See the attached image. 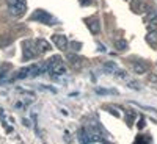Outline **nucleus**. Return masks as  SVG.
<instances>
[{
    "instance_id": "obj_18",
    "label": "nucleus",
    "mask_w": 157,
    "mask_h": 144,
    "mask_svg": "<svg viewBox=\"0 0 157 144\" xmlns=\"http://www.w3.org/2000/svg\"><path fill=\"white\" fill-rule=\"evenodd\" d=\"M115 74H116L118 77H121V78H126V75H127V72H126V71H121V69H118Z\"/></svg>"
},
{
    "instance_id": "obj_5",
    "label": "nucleus",
    "mask_w": 157,
    "mask_h": 144,
    "mask_svg": "<svg viewBox=\"0 0 157 144\" xmlns=\"http://www.w3.org/2000/svg\"><path fill=\"white\" fill-rule=\"evenodd\" d=\"M86 132H88V136H90V141L91 142H104V135L101 132V128L98 125H88L86 127Z\"/></svg>"
},
{
    "instance_id": "obj_1",
    "label": "nucleus",
    "mask_w": 157,
    "mask_h": 144,
    "mask_svg": "<svg viewBox=\"0 0 157 144\" xmlns=\"http://www.w3.org/2000/svg\"><path fill=\"white\" fill-rule=\"evenodd\" d=\"M46 66H47V72H50L52 75H63L66 72V66L61 60V57L54 55L49 61H46Z\"/></svg>"
},
{
    "instance_id": "obj_2",
    "label": "nucleus",
    "mask_w": 157,
    "mask_h": 144,
    "mask_svg": "<svg viewBox=\"0 0 157 144\" xmlns=\"http://www.w3.org/2000/svg\"><path fill=\"white\" fill-rule=\"evenodd\" d=\"M6 5H8V9L13 16H22L25 11H27V2L25 0H6Z\"/></svg>"
},
{
    "instance_id": "obj_3",
    "label": "nucleus",
    "mask_w": 157,
    "mask_h": 144,
    "mask_svg": "<svg viewBox=\"0 0 157 144\" xmlns=\"http://www.w3.org/2000/svg\"><path fill=\"white\" fill-rule=\"evenodd\" d=\"M32 20H39L41 24H46V25H54V24H57V19L52 16L50 13L43 11V9L35 11L33 16H32Z\"/></svg>"
},
{
    "instance_id": "obj_20",
    "label": "nucleus",
    "mask_w": 157,
    "mask_h": 144,
    "mask_svg": "<svg viewBox=\"0 0 157 144\" xmlns=\"http://www.w3.org/2000/svg\"><path fill=\"white\" fill-rule=\"evenodd\" d=\"M130 86H132V89H140V85L138 83H134V82L130 83Z\"/></svg>"
},
{
    "instance_id": "obj_16",
    "label": "nucleus",
    "mask_w": 157,
    "mask_h": 144,
    "mask_svg": "<svg viewBox=\"0 0 157 144\" xmlns=\"http://www.w3.org/2000/svg\"><path fill=\"white\" fill-rule=\"evenodd\" d=\"M96 93H98V94H113V96H116L118 91H115V89H101V88H98Z\"/></svg>"
},
{
    "instance_id": "obj_11",
    "label": "nucleus",
    "mask_w": 157,
    "mask_h": 144,
    "mask_svg": "<svg viewBox=\"0 0 157 144\" xmlns=\"http://www.w3.org/2000/svg\"><path fill=\"white\" fill-rule=\"evenodd\" d=\"M146 41H148V44H149L151 47L157 49V31H155V30H151V31L146 35Z\"/></svg>"
},
{
    "instance_id": "obj_10",
    "label": "nucleus",
    "mask_w": 157,
    "mask_h": 144,
    "mask_svg": "<svg viewBox=\"0 0 157 144\" xmlns=\"http://www.w3.org/2000/svg\"><path fill=\"white\" fill-rule=\"evenodd\" d=\"M132 11L137 13V14H141V13L146 11V5L141 2V0H134L132 2Z\"/></svg>"
},
{
    "instance_id": "obj_21",
    "label": "nucleus",
    "mask_w": 157,
    "mask_h": 144,
    "mask_svg": "<svg viewBox=\"0 0 157 144\" xmlns=\"http://www.w3.org/2000/svg\"><path fill=\"white\" fill-rule=\"evenodd\" d=\"M143 127H145V121H143V119H141V121L138 122V128H143Z\"/></svg>"
},
{
    "instance_id": "obj_8",
    "label": "nucleus",
    "mask_w": 157,
    "mask_h": 144,
    "mask_svg": "<svg viewBox=\"0 0 157 144\" xmlns=\"http://www.w3.org/2000/svg\"><path fill=\"white\" fill-rule=\"evenodd\" d=\"M68 61L72 64V68H75V69H78V68L83 66V58L77 57L75 54H68Z\"/></svg>"
},
{
    "instance_id": "obj_7",
    "label": "nucleus",
    "mask_w": 157,
    "mask_h": 144,
    "mask_svg": "<svg viewBox=\"0 0 157 144\" xmlns=\"http://www.w3.org/2000/svg\"><path fill=\"white\" fill-rule=\"evenodd\" d=\"M52 41H54V44L60 49V50H66L68 47V39L64 35H54L52 36Z\"/></svg>"
},
{
    "instance_id": "obj_17",
    "label": "nucleus",
    "mask_w": 157,
    "mask_h": 144,
    "mask_svg": "<svg viewBox=\"0 0 157 144\" xmlns=\"http://www.w3.org/2000/svg\"><path fill=\"white\" fill-rule=\"evenodd\" d=\"M78 3H80L82 6H90L91 3H93V0H78Z\"/></svg>"
},
{
    "instance_id": "obj_6",
    "label": "nucleus",
    "mask_w": 157,
    "mask_h": 144,
    "mask_svg": "<svg viewBox=\"0 0 157 144\" xmlns=\"http://www.w3.org/2000/svg\"><path fill=\"white\" fill-rule=\"evenodd\" d=\"M85 24L88 25L90 31L93 33V35H98V33L101 31V22H99V17H96V16L86 17V19H85Z\"/></svg>"
},
{
    "instance_id": "obj_14",
    "label": "nucleus",
    "mask_w": 157,
    "mask_h": 144,
    "mask_svg": "<svg viewBox=\"0 0 157 144\" xmlns=\"http://www.w3.org/2000/svg\"><path fill=\"white\" fill-rule=\"evenodd\" d=\"M104 69H105L107 72H110V74H115V72L118 71L116 64H115V63H112V61H109V63H105V64H104Z\"/></svg>"
},
{
    "instance_id": "obj_13",
    "label": "nucleus",
    "mask_w": 157,
    "mask_h": 144,
    "mask_svg": "<svg viewBox=\"0 0 157 144\" xmlns=\"http://www.w3.org/2000/svg\"><path fill=\"white\" fill-rule=\"evenodd\" d=\"M78 141H80V142H91L86 128H80V132H78Z\"/></svg>"
},
{
    "instance_id": "obj_15",
    "label": "nucleus",
    "mask_w": 157,
    "mask_h": 144,
    "mask_svg": "<svg viewBox=\"0 0 157 144\" xmlns=\"http://www.w3.org/2000/svg\"><path fill=\"white\" fill-rule=\"evenodd\" d=\"M115 47H116V50H126L127 49V42L124 41V39H116Z\"/></svg>"
},
{
    "instance_id": "obj_9",
    "label": "nucleus",
    "mask_w": 157,
    "mask_h": 144,
    "mask_svg": "<svg viewBox=\"0 0 157 144\" xmlns=\"http://www.w3.org/2000/svg\"><path fill=\"white\" fill-rule=\"evenodd\" d=\"M36 49L39 54H46V52L52 50V46L47 41H44V39H36Z\"/></svg>"
},
{
    "instance_id": "obj_19",
    "label": "nucleus",
    "mask_w": 157,
    "mask_h": 144,
    "mask_svg": "<svg viewBox=\"0 0 157 144\" xmlns=\"http://www.w3.org/2000/svg\"><path fill=\"white\" fill-rule=\"evenodd\" d=\"M71 47H74V50H78L82 47V44L80 42H71Z\"/></svg>"
},
{
    "instance_id": "obj_12",
    "label": "nucleus",
    "mask_w": 157,
    "mask_h": 144,
    "mask_svg": "<svg viewBox=\"0 0 157 144\" xmlns=\"http://www.w3.org/2000/svg\"><path fill=\"white\" fill-rule=\"evenodd\" d=\"M146 69H148V64H146V63H143V61L134 63V72H135V74H145Z\"/></svg>"
},
{
    "instance_id": "obj_4",
    "label": "nucleus",
    "mask_w": 157,
    "mask_h": 144,
    "mask_svg": "<svg viewBox=\"0 0 157 144\" xmlns=\"http://www.w3.org/2000/svg\"><path fill=\"white\" fill-rule=\"evenodd\" d=\"M39 54L36 49V41H25L24 42V60H32Z\"/></svg>"
}]
</instances>
